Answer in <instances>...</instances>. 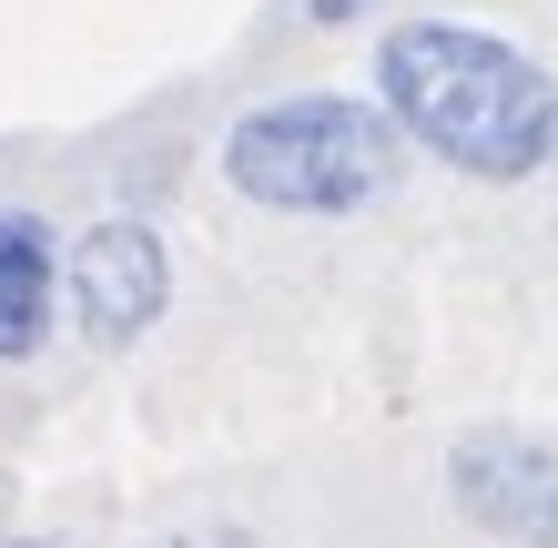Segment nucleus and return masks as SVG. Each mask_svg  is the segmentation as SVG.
I'll return each instance as SVG.
<instances>
[{
  "label": "nucleus",
  "mask_w": 558,
  "mask_h": 548,
  "mask_svg": "<svg viewBox=\"0 0 558 548\" xmlns=\"http://www.w3.org/2000/svg\"><path fill=\"white\" fill-rule=\"evenodd\" d=\"M376 92L426 153H447L457 173L518 183L558 153V82L529 51L487 41L457 21H407L376 41Z\"/></svg>",
  "instance_id": "obj_1"
},
{
  "label": "nucleus",
  "mask_w": 558,
  "mask_h": 548,
  "mask_svg": "<svg viewBox=\"0 0 558 548\" xmlns=\"http://www.w3.org/2000/svg\"><path fill=\"white\" fill-rule=\"evenodd\" d=\"M223 173L275 214H355L397 173V122L345 102V92H294V102H265L234 122Z\"/></svg>",
  "instance_id": "obj_2"
},
{
  "label": "nucleus",
  "mask_w": 558,
  "mask_h": 548,
  "mask_svg": "<svg viewBox=\"0 0 558 548\" xmlns=\"http://www.w3.org/2000/svg\"><path fill=\"white\" fill-rule=\"evenodd\" d=\"M162 295H173V265H162V234L153 223H92L72 244V315L92 345H133Z\"/></svg>",
  "instance_id": "obj_3"
},
{
  "label": "nucleus",
  "mask_w": 558,
  "mask_h": 548,
  "mask_svg": "<svg viewBox=\"0 0 558 548\" xmlns=\"http://www.w3.org/2000/svg\"><path fill=\"white\" fill-rule=\"evenodd\" d=\"M457 508L498 538H529V548H558V447L538 437H468L447 467Z\"/></svg>",
  "instance_id": "obj_4"
},
{
  "label": "nucleus",
  "mask_w": 558,
  "mask_h": 548,
  "mask_svg": "<svg viewBox=\"0 0 558 548\" xmlns=\"http://www.w3.org/2000/svg\"><path fill=\"white\" fill-rule=\"evenodd\" d=\"M51 234L31 214H0V356H31L51 326Z\"/></svg>",
  "instance_id": "obj_5"
},
{
  "label": "nucleus",
  "mask_w": 558,
  "mask_h": 548,
  "mask_svg": "<svg viewBox=\"0 0 558 548\" xmlns=\"http://www.w3.org/2000/svg\"><path fill=\"white\" fill-rule=\"evenodd\" d=\"M173 548H254L244 528H193V538H173Z\"/></svg>",
  "instance_id": "obj_6"
},
{
  "label": "nucleus",
  "mask_w": 558,
  "mask_h": 548,
  "mask_svg": "<svg viewBox=\"0 0 558 548\" xmlns=\"http://www.w3.org/2000/svg\"><path fill=\"white\" fill-rule=\"evenodd\" d=\"M345 11H366V0H315V21H345Z\"/></svg>",
  "instance_id": "obj_7"
}]
</instances>
